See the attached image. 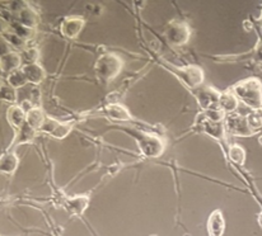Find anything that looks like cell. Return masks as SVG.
<instances>
[{"label":"cell","mask_w":262,"mask_h":236,"mask_svg":"<svg viewBox=\"0 0 262 236\" xmlns=\"http://www.w3.org/2000/svg\"><path fill=\"white\" fill-rule=\"evenodd\" d=\"M0 97H2L3 101H7L9 102V103H14L18 99L17 89L10 86L9 84H2V88H0Z\"/></svg>","instance_id":"484cf974"},{"label":"cell","mask_w":262,"mask_h":236,"mask_svg":"<svg viewBox=\"0 0 262 236\" xmlns=\"http://www.w3.org/2000/svg\"><path fill=\"white\" fill-rule=\"evenodd\" d=\"M253 57H255L256 61L262 64V38L258 41V43L256 44L255 52H253Z\"/></svg>","instance_id":"f546056e"},{"label":"cell","mask_w":262,"mask_h":236,"mask_svg":"<svg viewBox=\"0 0 262 236\" xmlns=\"http://www.w3.org/2000/svg\"><path fill=\"white\" fill-rule=\"evenodd\" d=\"M73 130L72 123H62L57 122V121L52 120V118H46L43 126L41 127V132L47 133V135L52 136L54 138H57V140H62V138L67 137Z\"/></svg>","instance_id":"ba28073f"},{"label":"cell","mask_w":262,"mask_h":236,"mask_svg":"<svg viewBox=\"0 0 262 236\" xmlns=\"http://www.w3.org/2000/svg\"><path fill=\"white\" fill-rule=\"evenodd\" d=\"M18 165H19V159L17 154L14 151H7L3 154L0 159V172L3 174L12 175L18 169Z\"/></svg>","instance_id":"ac0fdd59"},{"label":"cell","mask_w":262,"mask_h":236,"mask_svg":"<svg viewBox=\"0 0 262 236\" xmlns=\"http://www.w3.org/2000/svg\"><path fill=\"white\" fill-rule=\"evenodd\" d=\"M127 132L135 138L139 150H140V153L145 157L156 159V157L162 156V154L164 153L166 146H164V143L162 138L157 137V136H151L149 133L141 132V131L127 130Z\"/></svg>","instance_id":"3957f363"},{"label":"cell","mask_w":262,"mask_h":236,"mask_svg":"<svg viewBox=\"0 0 262 236\" xmlns=\"http://www.w3.org/2000/svg\"><path fill=\"white\" fill-rule=\"evenodd\" d=\"M233 94L252 111L262 108V83L257 78H248L232 88Z\"/></svg>","instance_id":"6da1fadb"},{"label":"cell","mask_w":262,"mask_h":236,"mask_svg":"<svg viewBox=\"0 0 262 236\" xmlns=\"http://www.w3.org/2000/svg\"><path fill=\"white\" fill-rule=\"evenodd\" d=\"M229 159L232 160L234 164L243 165L246 161V151L242 146L239 145H232L229 146Z\"/></svg>","instance_id":"cb8c5ba5"},{"label":"cell","mask_w":262,"mask_h":236,"mask_svg":"<svg viewBox=\"0 0 262 236\" xmlns=\"http://www.w3.org/2000/svg\"><path fill=\"white\" fill-rule=\"evenodd\" d=\"M200 127L201 132L206 133L208 136L213 137L214 140L222 141L225 138V126L222 123H216V122H211V121L206 120L204 114L200 116Z\"/></svg>","instance_id":"30bf717a"},{"label":"cell","mask_w":262,"mask_h":236,"mask_svg":"<svg viewBox=\"0 0 262 236\" xmlns=\"http://www.w3.org/2000/svg\"><path fill=\"white\" fill-rule=\"evenodd\" d=\"M168 67L174 73L176 77L182 80L185 85L190 89L199 88L204 83V72L199 66H186L178 69L169 65Z\"/></svg>","instance_id":"5b68a950"},{"label":"cell","mask_w":262,"mask_h":236,"mask_svg":"<svg viewBox=\"0 0 262 236\" xmlns=\"http://www.w3.org/2000/svg\"><path fill=\"white\" fill-rule=\"evenodd\" d=\"M220 93L213 89L211 86H203L199 89L195 93L196 101H198L199 106L201 107L204 112L209 111V109L219 108L218 102H219Z\"/></svg>","instance_id":"52a82bcc"},{"label":"cell","mask_w":262,"mask_h":236,"mask_svg":"<svg viewBox=\"0 0 262 236\" xmlns=\"http://www.w3.org/2000/svg\"><path fill=\"white\" fill-rule=\"evenodd\" d=\"M203 114L205 116L206 120L211 121V122H216V123H222L223 120L227 118V113H224V112L219 108L209 109V111L204 112Z\"/></svg>","instance_id":"4316f807"},{"label":"cell","mask_w":262,"mask_h":236,"mask_svg":"<svg viewBox=\"0 0 262 236\" xmlns=\"http://www.w3.org/2000/svg\"><path fill=\"white\" fill-rule=\"evenodd\" d=\"M46 118L47 117H45L42 109L38 108V107L36 106L35 108L31 109V111L27 113V123L31 126V127H33L36 131H37V130H41V127L43 126Z\"/></svg>","instance_id":"44dd1931"},{"label":"cell","mask_w":262,"mask_h":236,"mask_svg":"<svg viewBox=\"0 0 262 236\" xmlns=\"http://www.w3.org/2000/svg\"><path fill=\"white\" fill-rule=\"evenodd\" d=\"M36 133H37V131H36L33 127H31V126L26 122L25 125L19 128V130L15 131L14 140H13V143L10 144L9 150L8 151H13L14 150L15 146H18V145H23V144L32 143L36 137Z\"/></svg>","instance_id":"8fae6325"},{"label":"cell","mask_w":262,"mask_h":236,"mask_svg":"<svg viewBox=\"0 0 262 236\" xmlns=\"http://www.w3.org/2000/svg\"><path fill=\"white\" fill-rule=\"evenodd\" d=\"M22 55L17 52H8V54L2 55V70L7 72L8 74L19 70V66L22 65Z\"/></svg>","instance_id":"ffe728a7"},{"label":"cell","mask_w":262,"mask_h":236,"mask_svg":"<svg viewBox=\"0 0 262 236\" xmlns=\"http://www.w3.org/2000/svg\"><path fill=\"white\" fill-rule=\"evenodd\" d=\"M17 18H18V23L25 27L32 28L35 30L37 27V25L40 23V18H38V14L36 13L35 9H32L31 7H23L18 10L17 13Z\"/></svg>","instance_id":"9a60e30c"},{"label":"cell","mask_w":262,"mask_h":236,"mask_svg":"<svg viewBox=\"0 0 262 236\" xmlns=\"http://www.w3.org/2000/svg\"><path fill=\"white\" fill-rule=\"evenodd\" d=\"M84 25L85 20L82 17H68L60 25V32L65 38L74 39L80 35Z\"/></svg>","instance_id":"9c48e42d"},{"label":"cell","mask_w":262,"mask_h":236,"mask_svg":"<svg viewBox=\"0 0 262 236\" xmlns=\"http://www.w3.org/2000/svg\"><path fill=\"white\" fill-rule=\"evenodd\" d=\"M258 224H260V226L262 227V212L258 215Z\"/></svg>","instance_id":"4dcf8cb0"},{"label":"cell","mask_w":262,"mask_h":236,"mask_svg":"<svg viewBox=\"0 0 262 236\" xmlns=\"http://www.w3.org/2000/svg\"><path fill=\"white\" fill-rule=\"evenodd\" d=\"M89 206V198L87 196H77L68 198L65 202V208L73 216H82Z\"/></svg>","instance_id":"4fadbf2b"},{"label":"cell","mask_w":262,"mask_h":236,"mask_svg":"<svg viewBox=\"0 0 262 236\" xmlns=\"http://www.w3.org/2000/svg\"><path fill=\"white\" fill-rule=\"evenodd\" d=\"M7 121L15 131L19 130L27 122V113L20 106H10L5 113Z\"/></svg>","instance_id":"5bb4252c"},{"label":"cell","mask_w":262,"mask_h":236,"mask_svg":"<svg viewBox=\"0 0 262 236\" xmlns=\"http://www.w3.org/2000/svg\"><path fill=\"white\" fill-rule=\"evenodd\" d=\"M23 73H25L26 78H27L28 83L33 84V85H38L46 79V72L40 64H28L22 67Z\"/></svg>","instance_id":"2e32d148"},{"label":"cell","mask_w":262,"mask_h":236,"mask_svg":"<svg viewBox=\"0 0 262 236\" xmlns=\"http://www.w3.org/2000/svg\"><path fill=\"white\" fill-rule=\"evenodd\" d=\"M124 61L116 54H104L97 59L94 64L96 77L102 83H110L121 73Z\"/></svg>","instance_id":"7a4b0ae2"},{"label":"cell","mask_w":262,"mask_h":236,"mask_svg":"<svg viewBox=\"0 0 262 236\" xmlns=\"http://www.w3.org/2000/svg\"><path fill=\"white\" fill-rule=\"evenodd\" d=\"M164 36L172 46H183L190 41L191 30L188 25H186L182 20H172L167 26Z\"/></svg>","instance_id":"277c9868"},{"label":"cell","mask_w":262,"mask_h":236,"mask_svg":"<svg viewBox=\"0 0 262 236\" xmlns=\"http://www.w3.org/2000/svg\"><path fill=\"white\" fill-rule=\"evenodd\" d=\"M3 36H4V39L8 42L9 44H12L13 47H15V49H19V50H27L26 47H27V41H25L23 38H20L19 36L17 35V33L14 32H7V33H3Z\"/></svg>","instance_id":"d4e9b609"},{"label":"cell","mask_w":262,"mask_h":236,"mask_svg":"<svg viewBox=\"0 0 262 236\" xmlns=\"http://www.w3.org/2000/svg\"><path fill=\"white\" fill-rule=\"evenodd\" d=\"M225 130L230 135L238 136V137H250V136L255 135V132L251 131V128L248 127L246 117L237 113L227 114V118H225Z\"/></svg>","instance_id":"8992f818"},{"label":"cell","mask_w":262,"mask_h":236,"mask_svg":"<svg viewBox=\"0 0 262 236\" xmlns=\"http://www.w3.org/2000/svg\"><path fill=\"white\" fill-rule=\"evenodd\" d=\"M104 112H106V114L111 120L119 121V122H129V121L133 120V116H131L129 109L120 103L110 104V106L106 107Z\"/></svg>","instance_id":"e0dca14e"},{"label":"cell","mask_w":262,"mask_h":236,"mask_svg":"<svg viewBox=\"0 0 262 236\" xmlns=\"http://www.w3.org/2000/svg\"><path fill=\"white\" fill-rule=\"evenodd\" d=\"M246 120H247L248 127L251 128V131H253L255 133L257 132L262 128V108L255 109L251 113H248L246 116Z\"/></svg>","instance_id":"603a6c76"},{"label":"cell","mask_w":262,"mask_h":236,"mask_svg":"<svg viewBox=\"0 0 262 236\" xmlns=\"http://www.w3.org/2000/svg\"><path fill=\"white\" fill-rule=\"evenodd\" d=\"M14 33H17V35L19 36L20 38L25 39V41L33 38V37H35V35H36L35 30H32V28L25 27V26L19 25V23L14 25Z\"/></svg>","instance_id":"83f0119b"},{"label":"cell","mask_w":262,"mask_h":236,"mask_svg":"<svg viewBox=\"0 0 262 236\" xmlns=\"http://www.w3.org/2000/svg\"><path fill=\"white\" fill-rule=\"evenodd\" d=\"M23 59H25V61H26L25 65L36 64V62H37V60H38V50L33 49V47L25 50V51H23V54H22V60Z\"/></svg>","instance_id":"f1b7e54d"},{"label":"cell","mask_w":262,"mask_h":236,"mask_svg":"<svg viewBox=\"0 0 262 236\" xmlns=\"http://www.w3.org/2000/svg\"><path fill=\"white\" fill-rule=\"evenodd\" d=\"M261 20H262V18H261Z\"/></svg>","instance_id":"1f68e13d"},{"label":"cell","mask_w":262,"mask_h":236,"mask_svg":"<svg viewBox=\"0 0 262 236\" xmlns=\"http://www.w3.org/2000/svg\"><path fill=\"white\" fill-rule=\"evenodd\" d=\"M238 104H239V101L233 94V91H223V93H220L218 107L224 113H233L238 108Z\"/></svg>","instance_id":"d6986e66"},{"label":"cell","mask_w":262,"mask_h":236,"mask_svg":"<svg viewBox=\"0 0 262 236\" xmlns=\"http://www.w3.org/2000/svg\"><path fill=\"white\" fill-rule=\"evenodd\" d=\"M224 230L225 220L223 212L220 209H215L208 219V234L209 236H223Z\"/></svg>","instance_id":"7c38bea8"},{"label":"cell","mask_w":262,"mask_h":236,"mask_svg":"<svg viewBox=\"0 0 262 236\" xmlns=\"http://www.w3.org/2000/svg\"><path fill=\"white\" fill-rule=\"evenodd\" d=\"M27 83L28 80L27 78H26L25 73H23L22 69L10 73V74H8L7 77V84H9V85L13 86L14 89L25 88V86L27 85Z\"/></svg>","instance_id":"7402d4cb"}]
</instances>
